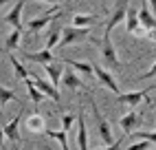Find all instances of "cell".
Segmentation results:
<instances>
[{"mask_svg": "<svg viewBox=\"0 0 156 150\" xmlns=\"http://www.w3.org/2000/svg\"><path fill=\"white\" fill-rule=\"evenodd\" d=\"M5 2H11V0H0V5H5Z\"/></svg>", "mask_w": 156, "mask_h": 150, "instance_id": "e575fe53", "label": "cell"}, {"mask_svg": "<svg viewBox=\"0 0 156 150\" xmlns=\"http://www.w3.org/2000/svg\"><path fill=\"white\" fill-rule=\"evenodd\" d=\"M5 139H7V137H5V130H2V128H0V146L5 144Z\"/></svg>", "mask_w": 156, "mask_h": 150, "instance_id": "836d02e7", "label": "cell"}, {"mask_svg": "<svg viewBox=\"0 0 156 150\" xmlns=\"http://www.w3.org/2000/svg\"><path fill=\"white\" fill-rule=\"evenodd\" d=\"M13 150H20V146H16V148H13Z\"/></svg>", "mask_w": 156, "mask_h": 150, "instance_id": "8d00e7d4", "label": "cell"}, {"mask_svg": "<svg viewBox=\"0 0 156 150\" xmlns=\"http://www.w3.org/2000/svg\"><path fill=\"white\" fill-rule=\"evenodd\" d=\"M24 84H27V91H29V97H31V99H33V104H40V102H42V99L46 97V95H44L42 91H40V88H37V84H35L33 80H31V77H27V80H24Z\"/></svg>", "mask_w": 156, "mask_h": 150, "instance_id": "ffe728a7", "label": "cell"}, {"mask_svg": "<svg viewBox=\"0 0 156 150\" xmlns=\"http://www.w3.org/2000/svg\"><path fill=\"white\" fill-rule=\"evenodd\" d=\"M59 40H62V31L57 29V31H53V33L46 38V49H48V51H53L55 47H59Z\"/></svg>", "mask_w": 156, "mask_h": 150, "instance_id": "484cf974", "label": "cell"}, {"mask_svg": "<svg viewBox=\"0 0 156 150\" xmlns=\"http://www.w3.org/2000/svg\"><path fill=\"white\" fill-rule=\"evenodd\" d=\"M20 40H22V29H13L11 33H9V38H7V51H13V49H18V44H20Z\"/></svg>", "mask_w": 156, "mask_h": 150, "instance_id": "603a6c76", "label": "cell"}, {"mask_svg": "<svg viewBox=\"0 0 156 150\" xmlns=\"http://www.w3.org/2000/svg\"><path fill=\"white\" fill-rule=\"evenodd\" d=\"M22 11H24V0H18L13 9L5 16V22L13 29H22Z\"/></svg>", "mask_w": 156, "mask_h": 150, "instance_id": "8fae6325", "label": "cell"}, {"mask_svg": "<svg viewBox=\"0 0 156 150\" xmlns=\"http://www.w3.org/2000/svg\"><path fill=\"white\" fill-rule=\"evenodd\" d=\"M44 71H46V75H48V82L53 84L55 88H59L62 75H64V66H62L59 62H51V64H44Z\"/></svg>", "mask_w": 156, "mask_h": 150, "instance_id": "5bb4252c", "label": "cell"}, {"mask_svg": "<svg viewBox=\"0 0 156 150\" xmlns=\"http://www.w3.org/2000/svg\"><path fill=\"white\" fill-rule=\"evenodd\" d=\"M24 2H48V5L53 2V5H59L62 0H24Z\"/></svg>", "mask_w": 156, "mask_h": 150, "instance_id": "1f68e13d", "label": "cell"}, {"mask_svg": "<svg viewBox=\"0 0 156 150\" xmlns=\"http://www.w3.org/2000/svg\"><path fill=\"white\" fill-rule=\"evenodd\" d=\"M139 24L145 27L147 31H156V16L150 11L147 0H145V2L141 5V9H139Z\"/></svg>", "mask_w": 156, "mask_h": 150, "instance_id": "4fadbf2b", "label": "cell"}, {"mask_svg": "<svg viewBox=\"0 0 156 150\" xmlns=\"http://www.w3.org/2000/svg\"><path fill=\"white\" fill-rule=\"evenodd\" d=\"M152 88H145V91H132V93H119L117 95V99L121 102V104H126L128 108L132 111V108H136L139 104H143V102H147V104H154L152 99H150V93Z\"/></svg>", "mask_w": 156, "mask_h": 150, "instance_id": "3957f363", "label": "cell"}, {"mask_svg": "<svg viewBox=\"0 0 156 150\" xmlns=\"http://www.w3.org/2000/svg\"><path fill=\"white\" fill-rule=\"evenodd\" d=\"M92 69H95V77L103 84L106 88H110L112 93H121V88H119V84H117V80H114V75L110 73V71H106V69H101L99 64H92Z\"/></svg>", "mask_w": 156, "mask_h": 150, "instance_id": "ba28073f", "label": "cell"}, {"mask_svg": "<svg viewBox=\"0 0 156 150\" xmlns=\"http://www.w3.org/2000/svg\"><path fill=\"white\" fill-rule=\"evenodd\" d=\"M24 111V108H22ZM22 111H20V113H16V117H13V119L11 122H9V124H5L2 126V130H5V137L9 139V141H13V144H20V141H22V137H20V117H22Z\"/></svg>", "mask_w": 156, "mask_h": 150, "instance_id": "9c48e42d", "label": "cell"}, {"mask_svg": "<svg viewBox=\"0 0 156 150\" xmlns=\"http://www.w3.org/2000/svg\"><path fill=\"white\" fill-rule=\"evenodd\" d=\"M27 128L31 133H35V135H44L46 133V119H44V115H40V113L29 115L27 117Z\"/></svg>", "mask_w": 156, "mask_h": 150, "instance_id": "2e32d148", "label": "cell"}, {"mask_svg": "<svg viewBox=\"0 0 156 150\" xmlns=\"http://www.w3.org/2000/svg\"><path fill=\"white\" fill-rule=\"evenodd\" d=\"M154 144L147 141V139H139V141H134L132 146H128V150H150Z\"/></svg>", "mask_w": 156, "mask_h": 150, "instance_id": "83f0119b", "label": "cell"}, {"mask_svg": "<svg viewBox=\"0 0 156 150\" xmlns=\"http://www.w3.org/2000/svg\"><path fill=\"white\" fill-rule=\"evenodd\" d=\"M33 82L37 84V88L42 91L46 97H53V102H57V104H59V93H57V88H55L48 80H44L42 75H35V73H33Z\"/></svg>", "mask_w": 156, "mask_h": 150, "instance_id": "9a60e30c", "label": "cell"}, {"mask_svg": "<svg viewBox=\"0 0 156 150\" xmlns=\"http://www.w3.org/2000/svg\"><path fill=\"white\" fill-rule=\"evenodd\" d=\"M24 58L29 62H33V64H51V62H55V55H53V51H37V53H24Z\"/></svg>", "mask_w": 156, "mask_h": 150, "instance_id": "e0dca14e", "label": "cell"}, {"mask_svg": "<svg viewBox=\"0 0 156 150\" xmlns=\"http://www.w3.org/2000/svg\"><path fill=\"white\" fill-rule=\"evenodd\" d=\"M64 64L70 66L73 71H77L79 75H95V69H92V64H88V62H77V60L64 58Z\"/></svg>", "mask_w": 156, "mask_h": 150, "instance_id": "ac0fdd59", "label": "cell"}, {"mask_svg": "<svg viewBox=\"0 0 156 150\" xmlns=\"http://www.w3.org/2000/svg\"><path fill=\"white\" fill-rule=\"evenodd\" d=\"M141 24H139V13L134 11V9H128V16H126V29L128 33H134Z\"/></svg>", "mask_w": 156, "mask_h": 150, "instance_id": "7402d4cb", "label": "cell"}, {"mask_svg": "<svg viewBox=\"0 0 156 150\" xmlns=\"http://www.w3.org/2000/svg\"><path fill=\"white\" fill-rule=\"evenodd\" d=\"M46 137H51V139H55V141H59V146H62V150H70V146H68V133L66 130H51V128H46V133H44Z\"/></svg>", "mask_w": 156, "mask_h": 150, "instance_id": "d6986e66", "label": "cell"}, {"mask_svg": "<svg viewBox=\"0 0 156 150\" xmlns=\"http://www.w3.org/2000/svg\"><path fill=\"white\" fill-rule=\"evenodd\" d=\"M132 137L136 139V141H139V139H147V141L156 144V130H152V133H147V130H134Z\"/></svg>", "mask_w": 156, "mask_h": 150, "instance_id": "4316f807", "label": "cell"}, {"mask_svg": "<svg viewBox=\"0 0 156 150\" xmlns=\"http://www.w3.org/2000/svg\"><path fill=\"white\" fill-rule=\"evenodd\" d=\"M9 62H11V66H13V71H16V75H18L20 80H27L29 77V71L22 66V62H20L16 55H9Z\"/></svg>", "mask_w": 156, "mask_h": 150, "instance_id": "cb8c5ba5", "label": "cell"}, {"mask_svg": "<svg viewBox=\"0 0 156 150\" xmlns=\"http://www.w3.org/2000/svg\"><path fill=\"white\" fill-rule=\"evenodd\" d=\"M90 104H92V113H95V117H97V126H99V135H101V139H103V144H106V146L114 144V137H112V130H110L108 119H103V115H101L99 106H97L95 102H90Z\"/></svg>", "mask_w": 156, "mask_h": 150, "instance_id": "52a82bcc", "label": "cell"}, {"mask_svg": "<svg viewBox=\"0 0 156 150\" xmlns=\"http://www.w3.org/2000/svg\"><path fill=\"white\" fill-rule=\"evenodd\" d=\"M57 16H59V7L55 5V7H53V11H48V13L40 16V18H31L29 22H27V31H29V33H37V31H42L48 22H53Z\"/></svg>", "mask_w": 156, "mask_h": 150, "instance_id": "8992f818", "label": "cell"}, {"mask_svg": "<svg viewBox=\"0 0 156 150\" xmlns=\"http://www.w3.org/2000/svg\"><path fill=\"white\" fill-rule=\"evenodd\" d=\"M99 49H101V58L103 62L112 69H121V62H119V55H117V49L112 47V40H110V33L103 31V38L99 40Z\"/></svg>", "mask_w": 156, "mask_h": 150, "instance_id": "7a4b0ae2", "label": "cell"}, {"mask_svg": "<svg viewBox=\"0 0 156 150\" xmlns=\"http://www.w3.org/2000/svg\"><path fill=\"white\" fill-rule=\"evenodd\" d=\"M128 5H130V0H119V2H117L112 16L108 18V22H106V33H112V29L117 27V24L126 22V16H128V9H130Z\"/></svg>", "mask_w": 156, "mask_h": 150, "instance_id": "5b68a950", "label": "cell"}, {"mask_svg": "<svg viewBox=\"0 0 156 150\" xmlns=\"http://www.w3.org/2000/svg\"><path fill=\"white\" fill-rule=\"evenodd\" d=\"M90 36V27H64L62 29V40H59V49H64L68 44H75V42H81Z\"/></svg>", "mask_w": 156, "mask_h": 150, "instance_id": "6da1fadb", "label": "cell"}, {"mask_svg": "<svg viewBox=\"0 0 156 150\" xmlns=\"http://www.w3.org/2000/svg\"><path fill=\"white\" fill-rule=\"evenodd\" d=\"M154 130H156V126H154Z\"/></svg>", "mask_w": 156, "mask_h": 150, "instance_id": "f35d334b", "label": "cell"}, {"mask_svg": "<svg viewBox=\"0 0 156 150\" xmlns=\"http://www.w3.org/2000/svg\"><path fill=\"white\" fill-rule=\"evenodd\" d=\"M42 150H51V148H42Z\"/></svg>", "mask_w": 156, "mask_h": 150, "instance_id": "74e56055", "label": "cell"}, {"mask_svg": "<svg viewBox=\"0 0 156 150\" xmlns=\"http://www.w3.org/2000/svg\"><path fill=\"white\" fill-rule=\"evenodd\" d=\"M62 86L68 88V91H79V88H86V84L81 82L77 71H73L68 66V71H64V75H62Z\"/></svg>", "mask_w": 156, "mask_h": 150, "instance_id": "30bf717a", "label": "cell"}, {"mask_svg": "<svg viewBox=\"0 0 156 150\" xmlns=\"http://www.w3.org/2000/svg\"><path fill=\"white\" fill-rule=\"evenodd\" d=\"M77 148L79 150H90V146H88V126H86L84 113L77 115Z\"/></svg>", "mask_w": 156, "mask_h": 150, "instance_id": "7c38bea8", "label": "cell"}, {"mask_svg": "<svg viewBox=\"0 0 156 150\" xmlns=\"http://www.w3.org/2000/svg\"><path fill=\"white\" fill-rule=\"evenodd\" d=\"M95 22H97V16H86V13L73 16V27H92Z\"/></svg>", "mask_w": 156, "mask_h": 150, "instance_id": "44dd1931", "label": "cell"}, {"mask_svg": "<svg viewBox=\"0 0 156 150\" xmlns=\"http://www.w3.org/2000/svg\"><path fill=\"white\" fill-rule=\"evenodd\" d=\"M154 75H156V62L150 66V71H145L143 75H139V77H141V80H150V77H154Z\"/></svg>", "mask_w": 156, "mask_h": 150, "instance_id": "f546056e", "label": "cell"}, {"mask_svg": "<svg viewBox=\"0 0 156 150\" xmlns=\"http://www.w3.org/2000/svg\"><path fill=\"white\" fill-rule=\"evenodd\" d=\"M121 139H123V137H121ZM121 139H119V141H114V144H110V146H103V148H99V150H119Z\"/></svg>", "mask_w": 156, "mask_h": 150, "instance_id": "4dcf8cb0", "label": "cell"}, {"mask_svg": "<svg viewBox=\"0 0 156 150\" xmlns=\"http://www.w3.org/2000/svg\"><path fill=\"white\" fill-rule=\"evenodd\" d=\"M0 117H2V106H0Z\"/></svg>", "mask_w": 156, "mask_h": 150, "instance_id": "d590c367", "label": "cell"}, {"mask_svg": "<svg viewBox=\"0 0 156 150\" xmlns=\"http://www.w3.org/2000/svg\"><path fill=\"white\" fill-rule=\"evenodd\" d=\"M13 99L18 102V97H16V91L0 86V106H5V104H9V102H13Z\"/></svg>", "mask_w": 156, "mask_h": 150, "instance_id": "d4e9b609", "label": "cell"}, {"mask_svg": "<svg viewBox=\"0 0 156 150\" xmlns=\"http://www.w3.org/2000/svg\"><path fill=\"white\" fill-rule=\"evenodd\" d=\"M147 5H150V9H152V13H156V0H147Z\"/></svg>", "mask_w": 156, "mask_h": 150, "instance_id": "d6a6232c", "label": "cell"}, {"mask_svg": "<svg viewBox=\"0 0 156 150\" xmlns=\"http://www.w3.org/2000/svg\"><path fill=\"white\" fill-rule=\"evenodd\" d=\"M77 119H75V117H73V115H68V113H64V115H62V130H70V128H73V124H75Z\"/></svg>", "mask_w": 156, "mask_h": 150, "instance_id": "f1b7e54d", "label": "cell"}, {"mask_svg": "<svg viewBox=\"0 0 156 150\" xmlns=\"http://www.w3.org/2000/svg\"><path fill=\"white\" fill-rule=\"evenodd\" d=\"M150 150H154V148H150Z\"/></svg>", "mask_w": 156, "mask_h": 150, "instance_id": "ab89813d", "label": "cell"}, {"mask_svg": "<svg viewBox=\"0 0 156 150\" xmlns=\"http://www.w3.org/2000/svg\"><path fill=\"white\" fill-rule=\"evenodd\" d=\"M119 126L123 128V137H128V135H132L134 130H139V128L143 126V115L132 108L123 117H119Z\"/></svg>", "mask_w": 156, "mask_h": 150, "instance_id": "277c9868", "label": "cell"}]
</instances>
